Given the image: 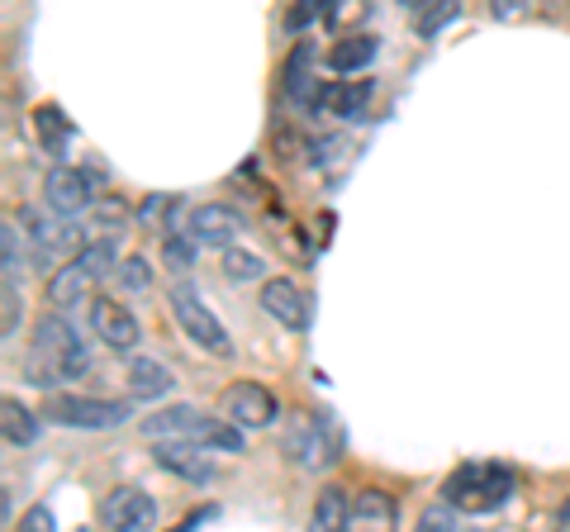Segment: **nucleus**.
I'll use <instances>...</instances> for the list:
<instances>
[{
    "label": "nucleus",
    "mask_w": 570,
    "mask_h": 532,
    "mask_svg": "<svg viewBox=\"0 0 570 532\" xmlns=\"http://www.w3.org/2000/svg\"><path fill=\"white\" fill-rule=\"evenodd\" d=\"M86 343L77 338V328L62 318V309L43 314L33 324V338H29V357H24V381L39 385V390H58L62 381H77L86 376Z\"/></svg>",
    "instance_id": "1"
},
{
    "label": "nucleus",
    "mask_w": 570,
    "mask_h": 532,
    "mask_svg": "<svg viewBox=\"0 0 570 532\" xmlns=\"http://www.w3.org/2000/svg\"><path fill=\"white\" fill-rule=\"evenodd\" d=\"M138 433L148 442H200L209 452H243L247 428L234 423L228 414H205L195 404H171V410H157L138 423Z\"/></svg>",
    "instance_id": "2"
},
{
    "label": "nucleus",
    "mask_w": 570,
    "mask_h": 532,
    "mask_svg": "<svg viewBox=\"0 0 570 532\" xmlns=\"http://www.w3.org/2000/svg\"><path fill=\"white\" fill-rule=\"evenodd\" d=\"M513 481L509 466H490V461H480V466H456L448 475V485H442V500H452L461 513H494L513 500Z\"/></svg>",
    "instance_id": "3"
},
{
    "label": "nucleus",
    "mask_w": 570,
    "mask_h": 532,
    "mask_svg": "<svg viewBox=\"0 0 570 532\" xmlns=\"http://www.w3.org/2000/svg\"><path fill=\"white\" fill-rule=\"evenodd\" d=\"M43 414L58 423V428H81V433H105V428H119V423H129V404L124 400H100V395H58L52 390Z\"/></svg>",
    "instance_id": "4"
},
{
    "label": "nucleus",
    "mask_w": 570,
    "mask_h": 532,
    "mask_svg": "<svg viewBox=\"0 0 570 532\" xmlns=\"http://www.w3.org/2000/svg\"><path fill=\"white\" fill-rule=\"evenodd\" d=\"M171 318L181 324V333L195 347L214 352V357H234V338H228V328L219 324V314H214L200 299V290L186 286V280L181 286H171Z\"/></svg>",
    "instance_id": "5"
},
{
    "label": "nucleus",
    "mask_w": 570,
    "mask_h": 532,
    "mask_svg": "<svg viewBox=\"0 0 570 532\" xmlns=\"http://www.w3.org/2000/svg\"><path fill=\"white\" fill-rule=\"evenodd\" d=\"M20 228L29 238V257L58 272L62 262H71L81 253V228L77 224H58V219H43L39 209H20Z\"/></svg>",
    "instance_id": "6"
},
{
    "label": "nucleus",
    "mask_w": 570,
    "mask_h": 532,
    "mask_svg": "<svg viewBox=\"0 0 570 532\" xmlns=\"http://www.w3.org/2000/svg\"><path fill=\"white\" fill-rule=\"evenodd\" d=\"M281 452L295 461V466H324V461L337 456L333 437H328V418L314 414V410H295L285 418V437H281Z\"/></svg>",
    "instance_id": "7"
},
{
    "label": "nucleus",
    "mask_w": 570,
    "mask_h": 532,
    "mask_svg": "<svg viewBox=\"0 0 570 532\" xmlns=\"http://www.w3.org/2000/svg\"><path fill=\"white\" fill-rule=\"evenodd\" d=\"M219 414H228L234 423H243V428H272L276 414H281V404L276 395L266 385L257 381H234L219 395Z\"/></svg>",
    "instance_id": "8"
},
{
    "label": "nucleus",
    "mask_w": 570,
    "mask_h": 532,
    "mask_svg": "<svg viewBox=\"0 0 570 532\" xmlns=\"http://www.w3.org/2000/svg\"><path fill=\"white\" fill-rule=\"evenodd\" d=\"M43 200L52 215H86L96 205V176L81 171V167H52L48 181H43Z\"/></svg>",
    "instance_id": "9"
},
{
    "label": "nucleus",
    "mask_w": 570,
    "mask_h": 532,
    "mask_svg": "<svg viewBox=\"0 0 570 532\" xmlns=\"http://www.w3.org/2000/svg\"><path fill=\"white\" fill-rule=\"evenodd\" d=\"M100 523L115 532H153L157 528V504L138 485H119L100 500Z\"/></svg>",
    "instance_id": "10"
},
{
    "label": "nucleus",
    "mask_w": 570,
    "mask_h": 532,
    "mask_svg": "<svg viewBox=\"0 0 570 532\" xmlns=\"http://www.w3.org/2000/svg\"><path fill=\"white\" fill-rule=\"evenodd\" d=\"M153 461L186 485H214V475H219L209 461V447H200V442H157Z\"/></svg>",
    "instance_id": "11"
},
{
    "label": "nucleus",
    "mask_w": 570,
    "mask_h": 532,
    "mask_svg": "<svg viewBox=\"0 0 570 532\" xmlns=\"http://www.w3.org/2000/svg\"><path fill=\"white\" fill-rule=\"evenodd\" d=\"M262 309L272 314L276 324L291 328V333H305V328H309V295L299 290L291 276L262 280Z\"/></svg>",
    "instance_id": "12"
},
{
    "label": "nucleus",
    "mask_w": 570,
    "mask_h": 532,
    "mask_svg": "<svg viewBox=\"0 0 570 532\" xmlns=\"http://www.w3.org/2000/svg\"><path fill=\"white\" fill-rule=\"evenodd\" d=\"M91 328L110 352H134L142 338L134 309H124L119 299H91Z\"/></svg>",
    "instance_id": "13"
},
{
    "label": "nucleus",
    "mask_w": 570,
    "mask_h": 532,
    "mask_svg": "<svg viewBox=\"0 0 570 532\" xmlns=\"http://www.w3.org/2000/svg\"><path fill=\"white\" fill-rule=\"evenodd\" d=\"M366 100H371V81H352V77H337V81H318V91L309 100V110L318 115H337V119H356L366 115Z\"/></svg>",
    "instance_id": "14"
},
{
    "label": "nucleus",
    "mask_w": 570,
    "mask_h": 532,
    "mask_svg": "<svg viewBox=\"0 0 570 532\" xmlns=\"http://www.w3.org/2000/svg\"><path fill=\"white\" fill-rule=\"evenodd\" d=\"M190 234L200 238L205 247H234V238L243 234V215L234 205H200V209H190Z\"/></svg>",
    "instance_id": "15"
},
{
    "label": "nucleus",
    "mask_w": 570,
    "mask_h": 532,
    "mask_svg": "<svg viewBox=\"0 0 570 532\" xmlns=\"http://www.w3.org/2000/svg\"><path fill=\"white\" fill-rule=\"evenodd\" d=\"M91 286H96V272L81 257H71L48 276V305L71 309V305H81V299H91Z\"/></svg>",
    "instance_id": "16"
},
{
    "label": "nucleus",
    "mask_w": 570,
    "mask_h": 532,
    "mask_svg": "<svg viewBox=\"0 0 570 532\" xmlns=\"http://www.w3.org/2000/svg\"><path fill=\"white\" fill-rule=\"evenodd\" d=\"M124 381H129L134 400H163V395H171V385H176V376L157 357H134L129 371H124Z\"/></svg>",
    "instance_id": "17"
},
{
    "label": "nucleus",
    "mask_w": 570,
    "mask_h": 532,
    "mask_svg": "<svg viewBox=\"0 0 570 532\" xmlns=\"http://www.w3.org/2000/svg\"><path fill=\"white\" fill-rule=\"evenodd\" d=\"M371 58H376V39H371V33H343V39L328 48V72H337V77L366 72Z\"/></svg>",
    "instance_id": "18"
},
{
    "label": "nucleus",
    "mask_w": 570,
    "mask_h": 532,
    "mask_svg": "<svg viewBox=\"0 0 570 532\" xmlns=\"http://www.w3.org/2000/svg\"><path fill=\"white\" fill-rule=\"evenodd\" d=\"M400 523V504L385 490H362L352 500V528H395Z\"/></svg>",
    "instance_id": "19"
},
{
    "label": "nucleus",
    "mask_w": 570,
    "mask_h": 532,
    "mask_svg": "<svg viewBox=\"0 0 570 532\" xmlns=\"http://www.w3.org/2000/svg\"><path fill=\"white\" fill-rule=\"evenodd\" d=\"M314 43H295L291 52V62H285V96H291L295 105H309L314 91H318V81H314Z\"/></svg>",
    "instance_id": "20"
},
{
    "label": "nucleus",
    "mask_w": 570,
    "mask_h": 532,
    "mask_svg": "<svg viewBox=\"0 0 570 532\" xmlns=\"http://www.w3.org/2000/svg\"><path fill=\"white\" fill-rule=\"evenodd\" d=\"M33 134H39V144H43V152H67V144H71V119L58 110V105H39V110H33Z\"/></svg>",
    "instance_id": "21"
},
{
    "label": "nucleus",
    "mask_w": 570,
    "mask_h": 532,
    "mask_svg": "<svg viewBox=\"0 0 570 532\" xmlns=\"http://www.w3.org/2000/svg\"><path fill=\"white\" fill-rule=\"evenodd\" d=\"M0 433H6L10 447H29V442L39 437V414L24 410V404L10 395L6 404H0Z\"/></svg>",
    "instance_id": "22"
},
{
    "label": "nucleus",
    "mask_w": 570,
    "mask_h": 532,
    "mask_svg": "<svg viewBox=\"0 0 570 532\" xmlns=\"http://www.w3.org/2000/svg\"><path fill=\"white\" fill-rule=\"evenodd\" d=\"M314 528H328V532L352 528V500H347L343 485H328L324 494H318V504H314Z\"/></svg>",
    "instance_id": "23"
},
{
    "label": "nucleus",
    "mask_w": 570,
    "mask_h": 532,
    "mask_svg": "<svg viewBox=\"0 0 570 532\" xmlns=\"http://www.w3.org/2000/svg\"><path fill=\"white\" fill-rule=\"evenodd\" d=\"M456 14H461L456 0H428L423 10H414V33H419V39H438V33L448 29Z\"/></svg>",
    "instance_id": "24"
},
{
    "label": "nucleus",
    "mask_w": 570,
    "mask_h": 532,
    "mask_svg": "<svg viewBox=\"0 0 570 532\" xmlns=\"http://www.w3.org/2000/svg\"><path fill=\"white\" fill-rule=\"evenodd\" d=\"M138 209L129 200H119V195H96V205H91V224L105 228V234H119L124 224H134Z\"/></svg>",
    "instance_id": "25"
},
{
    "label": "nucleus",
    "mask_w": 570,
    "mask_h": 532,
    "mask_svg": "<svg viewBox=\"0 0 570 532\" xmlns=\"http://www.w3.org/2000/svg\"><path fill=\"white\" fill-rule=\"evenodd\" d=\"M224 276L228 280H238V286H243V280H262L266 276V262L257 257V253H247V247H224Z\"/></svg>",
    "instance_id": "26"
},
{
    "label": "nucleus",
    "mask_w": 570,
    "mask_h": 532,
    "mask_svg": "<svg viewBox=\"0 0 570 532\" xmlns=\"http://www.w3.org/2000/svg\"><path fill=\"white\" fill-rule=\"evenodd\" d=\"M200 238H195L190 234V228H186V234H181V228H171V234L163 238V257H167V266H176V272H190V266H195V253H200Z\"/></svg>",
    "instance_id": "27"
},
{
    "label": "nucleus",
    "mask_w": 570,
    "mask_h": 532,
    "mask_svg": "<svg viewBox=\"0 0 570 532\" xmlns=\"http://www.w3.org/2000/svg\"><path fill=\"white\" fill-rule=\"evenodd\" d=\"M115 286L119 290H129V295H142L153 286V266L142 262L138 253L134 257H119V266H115Z\"/></svg>",
    "instance_id": "28"
},
{
    "label": "nucleus",
    "mask_w": 570,
    "mask_h": 532,
    "mask_svg": "<svg viewBox=\"0 0 570 532\" xmlns=\"http://www.w3.org/2000/svg\"><path fill=\"white\" fill-rule=\"evenodd\" d=\"M176 205H181L176 195H148V200L138 205L134 224H138V228H163V219H167V215H176Z\"/></svg>",
    "instance_id": "29"
},
{
    "label": "nucleus",
    "mask_w": 570,
    "mask_h": 532,
    "mask_svg": "<svg viewBox=\"0 0 570 532\" xmlns=\"http://www.w3.org/2000/svg\"><path fill=\"white\" fill-rule=\"evenodd\" d=\"M456 504L452 500H442V504H433V509H423V519H419V528H428V532H438V528H452L456 523Z\"/></svg>",
    "instance_id": "30"
},
{
    "label": "nucleus",
    "mask_w": 570,
    "mask_h": 532,
    "mask_svg": "<svg viewBox=\"0 0 570 532\" xmlns=\"http://www.w3.org/2000/svg\"><path fill=\"white\" fill-rule=\"evenodd\" d=\"M20 528L24 532H48V528H58V519H52V509H43V504H33L24 519H20Z\"/></svg>",
    "instance_id": "31"
},
{
    "label": "nucleus",
    "mask_w": 570,
    "mask_h": 532,
    "mask_svg": "<svg viewBox=\"0 0 570 532\" xmlns=\"http://www.w3.org/2000/svg\"><path fill=\"white\" fill-rule=\"evenodd\" d=\"M14 224H20V219H10L6 228H0V247H6V276H14V266H20V247H14Z\"/></svg>",
    "instance_id": "32"
},
{
    "label": "nucleus",
    "mask_w": 570,
    "mask_h": 532,
    "mask_svg": "<svg viewBox=\"0 0 570 532\" xmlns=\"http://www.w3.org/2000/svg\"><path fill=\"white\" fill-rule=\"evenodd\" d=\"M14 318H20V290H14V276H6V338H14Z\"/></svg>",
    "instance_id": "33"
},
{
    "label": "nucleus",
    "mask_w": 570,
    "mask_h": 532,
    "mask_svg": "<svg viewBox=\"0 0 570 532\" xmlns=\"http://www.w3.org/2000/svg\"><path fill=\"white\" fill-rule=\"evenodd\" d=\"M214 519H219V509H214V504H205V509H195V513H186V523H181V532H195V528H200V523H214Z\"/></svg>",
    "instance_id": "34"
},
{
    "label": "nucleus",
    "mask_w": 570,
    "mask_h": 532,
    "mask_svg": "<svg viewBox=\"0 0 570 532\" xmlns=\"http://www.w3.org/2000/svg\"><path fill=\"white\" fill-rule=\"evenodd\" d=\"M528 0H494V14L499 20H513V14H523Z\"/></svg>",
    "instance_id": "35"
},
{
    "label": "nucleus",
    "mask_w": 570,
    "mask_h": 532,
    "mask_svg": "<svg viewBox=\"0 0 570 532\" xmlns=\"http://www.w3.org/2000/svg\"><path fill=\"white\" fill-rule=\"evenodd\" d=\"M557 523H561V528H570V500L557 509Z\"/></svg>",
    "instance_id": "36"
},
{
    "label": "nucleus",
    "mask_w": 570,
    "mask_h": 532,
    "mask_svg": "<svg viewBox=\"0 0 570 532\" xmlns=\"http://www.w3.org/2000/svg\"><path fill=\"white\" fill-rule=\"evenodd\" d=\"M400 6H409V10H423V6H428V0H400Z\"/></svg>",
    "instance_id": "37"
}]
</instances>
